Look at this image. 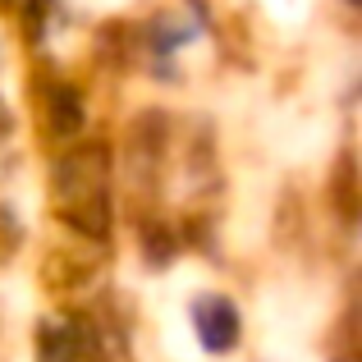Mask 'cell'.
<instances>
[{"label":"cell","instance_id":"6da1fadb","mask_svg":"<svg viewBox=\"0 0 362 362\" xmlns=\"http://www.w3.org/2000/svg\"><path fill=\"white\" fill-rule=\"evenodd\" d=\"M197 335H202L206 349H230L234 335H239V317L225 298H206L197 308Z\"/></svg>","mask_w":362,"mask_h":362}]
</instances>
